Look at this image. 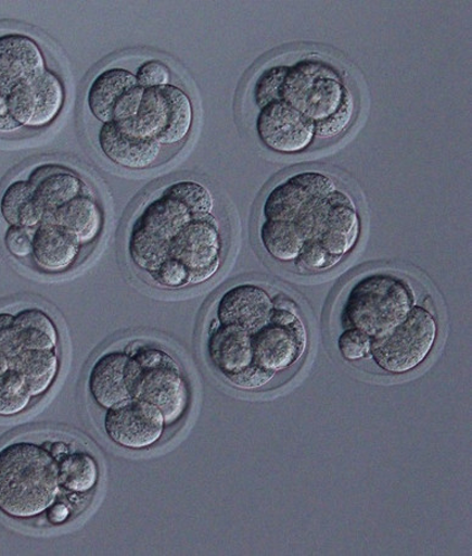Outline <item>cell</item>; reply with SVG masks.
I'll return each mask as SVG.
<instances>
[{"label":"cell","instance_id":"obj_22","mask_svg":"<svg viewBox=\"0 0 472 556\" xmlns=\"http://www.w3.org/2000/svg\"><path fill=\"white\" fill-rule=\"evenodd\" d=\"M28 181L35 186L46 216L84 194L87 188L77 174L60 165H42L35 168Z\"/></svg>","mask_w":472,"mask_h":556},{"label":"cell","instance_id":"obj_26","mask_svg":"<svg viewBox=\"0 0 472 556\" xmlns=\"http://www.w3.org/2000/svg\"><path fill=\"white\" fill-rule=\"evenodd\" d=\"M11 369L24 377L33 397L39 399L51 390L61 361L55 351H24L11 361Z\"/></svg>","mask_w":472,"mask_h":556},{"label":"cell","instance_id":"obj_6","mask_svg":"<svg viewBox=\"0 0 472 556\" xmlns=\"http://www.w3.org/2000/svg\"><path fill=\"white\" fill-rule=\"evenodd\" d=\"M133 357L139 364L133 399L155 405L163 413L166 427L175 426L184 417L191 402L181 367L163 349H141Z\"/></svg>","mask_w":472,"mask_h":556},{"label":"cell","instance_id":"obj_25","mask_svg":"<svg viewBox=\"0 0 472 556\" xmlns=\"http://www.w3.org/2000/svg\"><path fill=\"white\" fill-rule=\"evenodd\" d=\"M13 336L21 352L55 351L60 343L53 319L37 307L24 308L14 315Z\"/></svg>","mask_w":472,"mask_h":556},{"label":"cell","instance_id":"obj_39","mask_svg":"<svg viewBox=\"0 0 472 556\" xmlns=\"http://www.w3.org/2000/svg\"><path fill=\"white\" fill-rule=\"evenodd\" d=\"M13 323L14 315L0 313V351L9 357V361L22 353L14 341Z\"/></svg>","mask_w":472,"mask_h":556},{"label":"cell","instance_id":"obj_32","mask_svg":"<svg viewBox=\"0 0 472 556\" xmlns=\"http://www.w3.org/2000/svg\"><path fill=\"white\" fill-rule=\"evenodd\" d=\"M343 261L329 254L319 243H306L295 266L302 271L320 273L333 269Z\"/></svg>","mask_w":472,"mask_h":556},{"label":"cell","instance_id":"obj_34","mask_svg":"<svg viewBox=\"0 0 472 556\" xmlns=\"http://www.w3.org/2000/svg\"><path fill=\"white\" fill-rule=\"evenodd\" d=\"M286 67L279 65V67L270 68L261 74V77L256 84L254 89V98H256L257 105L261 109L273 101H279V93L281 89L283 74Z\"/></svg>","mask_w":472,"mask_h":556},{"label":"cell","instance_id":"obj_5","mask_svg":"<svg viewBox=\"0 0 472 556\" xmlns=\"http://www.w3.org/2000/svg\"><path fill=\"white\" fill-rule=\"evenodd\" d=\"M193 216L183 204L164 194L149 203L130 231L129 254L135 265L153 275L169 258L177 235Z\"/></svg>","mask_w":472,"mask_h":556},{"label":"cell","instance_id":"obj_17","mask_svg":"<svg viewBox=\"0 0 472 556\" xmlns=\"http://www.w3.org/2000/svg\"><path fill=\"white\" fill-rule=\"evenodd\" d=\"M102 153L113 164L129 169H145L156 163L162 147L154 139L145 138L129 122L103 125L99 136Z\"/></svg>","mask_w":472,"mask_h":556},{"label":"cell","instance_id":"obj_36","mask_svg":"<svg viewBox=\"0 0 472 556\" xmlns=\"http://www.w3.org/2000/svg\"><path fill=\"white\" fill-rule=\"evenodd\" d=\"M157 285L168 289H182L191 286L189 273L181 262L167 258L153 275H150Z\"/></svg>","mask_w":472,"mask_h":556},{"label":"cell","instance_id":"obj_12","mask_svg":"<svg viewBox=\"0 0 472 556\" xmlns=\"http://www.w3.org/2000/svg\"><path fill=\"white\" fill-rule=\"evenodd\" d=\"M144 90L135 74L119 68L107 70L90 85L89 109L103 125L133 121Z\"/></svg>","mask_w":472,"mask_h":556},{"label":"cell","instance_id":"obj_29","mask_svg":"<svg viewBox=\"0 0 472 556\" xmlns=\"http://www.w3.org/2000/svg\"><path fill=\"white\" fill-rule=\"evenodd\" d=\"M34 397L24 377L11 369L0 376V417L12 418L24 413Z\"/></svg>","mask_w":472,"mask_h":556},{"label":"cell","instance_id":"obj_3","mask_svg":"<svg viewBox=\"0 0 472 556\" xmlns=\"http://www.w3.org/2000/svg\"><path fill=\"white\" fill-rule=\"evenodd\" d=\"M412 307L413 292L408 282L391 273H371L348 292L343 323L375 341L401 324Z\"/></svg>","mask_w":472,"mask_h":556},{"label":"cell","instance_id":"obj_8","mask_svg":"<svg viewBox=\"0 0 472 556\" xmlns=\"http://www.w3.org/2000/svg\"><path fill=\"white\" fill-rule=\"evenodd\" d=\"M193 116L191 99L169 84L145 89L137 117L128 122L139 135L156 140L160 146H176L191 134Z\"/></svg>","mask_w":472,"mask_h":556},{"label":"cell","instance_id":"obj_10","mask_svg":"<svg viewBox=\"0 0 472 556\" xmlns=\"http://www.w3.org/2000/svg\"><path fill=\"white\" fill-rule=\"evenodd\" d=\"M224 241L220 225L213 214L194 215L177 235L169 258L182 263L189 273L191 286L204 285L219 271Z\"/></svg>","mask_w":472,"mask_h":556},{"label":"cell","instance_id":"obj_14","mask_svg":"<svg viewBox=\"0 0 472 556\" xmlns=\"http://www.w3.org/2000/svg\"><path fill=\"white\" fill-rule=\"evenodd\" d=\"M8 105L12 116L22 127L42 128L59 117L64 105L63 84L53 72L18 85L9 92Z\"/></svg>","mask_w":472,"mask_h":556},{"label":"cell","instance_id":"obj_11","mask_svg":"<svg viewBox=\"0 0 472 556\" xmlns=\"http://www.w3.org/2000/svg\"><path fill=\"white\" fill-rule=\"evenodd\" d=\"M103 427L113 444L139 451L156 445L164 435L166 424L155 405L130 399L107 409Z\"/></svg>","mask_w":472,"mask_h":556},{"label":"cell","instance_id":"obj_42","mask_svg":"<svg viewBox=\"0 0 472 556\" xmlns=\"http://www.w3.org/2000/svg\"><path fill=\"white\" fill-rule=\"evenodd\" d=\"M69 454V447L65 444H63V442H55V444L52 445V448H51V455L55 458V459H59L60 457H64V456H67Z\"/></svg>","mask_w":472,"mask_h":556},{"label":"cell","instance_id":"obj_33","mask_svg":"<svg viewBox=\"0 0 472 556\" xmlns=\"http://www.w3.org/2000/svg\"><path fill=\"white\" fill-rule=\"evenodd\" d=\"M354 113L355 101L352 92L335 115L316 125V137L332 139L344 134L348 126L352 125Z\"/></svg>","mask_w":472,"mask_h":556},{"label":"cell","instance_id":"obj_15","mask_svg":"<svg viewBox=\"0 0 472 556\" xmlns=\"http://www.w3.org/2000/svg\"><path fill=\"white\" fill-rule=\"evenodd\" d=\"M139 364L123 352H109L91 367L89 391L94 403L103 409L133 399Z\"/></svg>","mask_w":472,"mask_h":556},{"label":"cell","instance_id":"obj_2","mask_svg":"<svg viewBox=\"0 0 472 556\" xmlns=\"http://www.w3.org/2000/svg\"><path fill=\"white\" fill-rule=\"evenodd\" d=\"M339 191L326 174L298 173L272 188L264 202V219L288 223L305 244L319 243Z\"/></svg>","mask_w":472,"mask_h":556},{"label":"cell","instance_id":"obj_4","mask_svg":"<svg viewBox=\"0 0 472 556\" xmlns=\"http://www.w3.org/2000/svg\"><path fill=\"white\" fill-rule=\"evenodd\" d=\"M350 93L332 65L305 60L286 67L279 101L289 103L317 125L335 115Z\"/></svg>","mask_w":472,"mask_h":556},{"label":"cell","instance_id":"obj_13","mask_svg":"<svg viewBox=\"0 0 472 556\" xmlns=\"http://www.w3.org/2000/svg\"><path fill=\"white\" fill-rule=\"evenodd\" d=\"M257 131L261 143L271 152L285 155L304 153L316 138L314 122L283 101L260 109Z\"/></svg>","mask_w":472,"mask_h":556},{"label":"cell","instance_id":"obj_30","mask_svg":"<svg viewBox=\"0 0 472 556\" xmlns=\"http://www.w3.org/2000/svg\"><path fill=\"white\" fill-rule=\"evenodd\" d=\"M183 204L192 215L212 214L215 202L207 188L194 181H181L168 186L163 193Z\"/></svg>","mask_w":472,"mask_h":556},{"label":"cell","instance_id":"obj_23","mask_svg":"<svg viewBox=\"0 0 472 556\" xmlns=\"http://www.w3.org/2000/svg\"><path fill=\"white\" fill-rule=\"evenodd\" d=\"M44 222L59 225L82 247L100 237L103 228V213L93 198L81 194L53 214L47 215Z\"/></svg>","mask_w":472,"mask_h":556},{"label":"cell","instance_id":"obj_19","mask_svg":"<svg viewBox=\"0 0 472 556\" xmlns=\"http://www.w3.org/2000/svg\"><path fill=\"white\" fill-rule=\"evenodd\" d=\"M80 251V244L52 222H43L34 230L31 256L36 267L44 273L59 275L69 270Z\"/></svg>","mask_w":472,"mask_h":556},{"label":"cell","instance_id":"obj_9","mask_svg":"<svg viewBox=\"0 0 472 556\" xmlns=\"http://www.w3.org/2000/svg\"><path fill=\"white\" fill-rule=\"evenodd\" d=\"M254 364L273 374L297 364L307 348V331L296 309L273 307L269 323L252 334Z\"/></svg>","mask_w":472,"mask_h":556},{"label":"cell","instance_id":"obj_43","mask_svg":"<svg viewBox=\"0 0 472 556\" xmlns=\"http://www.w3.org/2000/svg\"><path fill=\"white\" fill-rule=\"evenodd\" d=\"M8 370H11V361L0 351V376H3Z\"/></svg>","mask_w":472,"mask_h":556},{"label":"cell","instance_id":"obj_37","mask_svg":"<svg viewBox=\"0 0 472 556\" xmlns=\"http://www.w3.org/2000/svg\"><path fill=\"white\" fill-rule=\"evenodd\" d=\"M34 231L22 226H9L4 243L9 253L17 260H25L33 254Z\"/></svg>","mask_w":472,"mask_h":556},{"label":"cell","instance_id":"obj_41","mask_svg":"<svg viewBox=\"0 0 472 556\" xmlns=\"http://www.w3.org/2000/svg\"><path fill=\"white\" fill-rule=\"evenodd\" d=\"M46 513L47 518H49V521L53 525H62L67 522L72 515L71 507L62 503H54Z\"/></svg>","mask_w":472,"mask_h":556},{"label":"cell","instance_id":"obj_1","mask_svg":"<svg viewBox=\"0 0 472 556\" xmlns=\"http://www.w3.org/2000/svg\"><path fill=\"white\" fill-rule=\"evenodd\" d=\"M59 460L44 447L16 441L0 448V513L30 520L49 510L60 493Z\"/></svg>","mask_w":472,"mask_h":556},{"label":"cell","instance_id":"obj_7","mask_svg":"<svg viewBox=\"0 0 472 556\" xmlns=\"http://www.w3.org/2000/svg\"><path fill=\"white\" fill-rule=\"evenodd\" d=\"M438 324L429 309L413 306L390 334L375 339L371 356L380 369L392 375L408 374L426 362L437 342Z\"/></svg>","mask_w":472,"mask_h":556},{"label":"cell","instance_id":"obj_16","mask_svg":"<svg viewBox=\"0 0 472 556\" xmlns=\"http://www.w3.org/2000/svg\"><path fill=\"white\" fill-rule=\"evenodd\" d=\"M46 72L43 53L31 37L23 34L0 36V93L30 83Z\"/></svg>","mask_w":472,"mask_h":556},{"label":"cell","instance_id":"obj_18","mask_svg":"<svg viewBox=\"0 0 472 556\" xmlns=\"http://www.w3.org/2000/svg\"><path fill=\"white\" fill-rule=\"evenodd\" d=\"M273 301L266 289L241 285L225 292L217 304L216 316L222 326H235L250 333L269 323Z\"/></svg>","mask_w":472,"mask_h":556},{"label":"cell","instance_id":"obj_28","mask_svg":"<svg viewBox=\"0 0 472 556\" xmlns=\"http://www.w3.org/2000/svg\"><path fill=\"white\" fill-rule=\"evenodd\" d=\"M263 248L272 260L295 263L301 256L305 242L288 223L264 219L260 226Z\"/></svg>","mask_w":472,"mask_h":556},{"label":"cell","instance_id":"obj_35","mask_svg":"<svg viewBox=\"0 0 472 556\" xmlns=\"http://www.w3.org/2000/svg\"><path fill=\"white\" fill-rule=\"evenodd\" d=\"M276 374L264 370L256 364L245 367L244 370L225 377L232 388L242 391H256L267 386Z\"/></svg>","mask_w":472,"mask_h":556},{"label":"cell","instance_id":"obj_24","mask_svg":"<svg viewBox=\"0 0 472 556\" xmlns=\"http://www.w3.org/2000/svg\"><path fill=\"white\" fill-rule=\"evenodd\" d=\"M0 214L9 226L36 229L46 218V211L30 181L17 180L5 188L0 200Z\"/></svg>","mask_w":472,"mask_h":556},{"label":"cell","instance_id":"obj_40","mask_svg":"<svg viewBox=\"0 0 472 556\" xmlns=\"http://www.w3.org/2000/svg\"><path fill=\"white\" fill-rule=\"evenodd\" d=\"M22 126L12 116L11 110H9L7 97L0 93V131L9 134V131H15L21 129Z\"/></svg>","mask_w":472,"mask_h":556},{"label":"cell","instance_id":"obj_20","mask_svg":"<svg viewBox=\"0 0 472 556\" xmlns=\"http://www.w3.org/2000/svg\"><path fill=\"white\" fill-rule=\"evenodd\" d=\"M360 237L361 219L353 198L340 190L330 208L319 244L332 256L344 260L354 251Z\"/></svg>","mask_w":472,"mask_h":556},{"label":"cell","instance_id":"obj_31","mask_svg":"<svg viewBox=\"0 0 472 556\" xmlns=\"http://www.w3.org/2000/svg\"><path fill=\"white\" fill-rule=\"evenodd\" d=\"M372 338L358 329L347 328L337 339L340 354L347 362H358L371 355Z\"/></svg>","mask_w":472,"mask_h":556},{"label":"cell","instance_id":"obj_38","mask_svg":"<svg viewBox=\"0 0 472 556\" xmlns=\"http://www.w3.org/2000/svg\"><path fill=\"white\" fill-rule=\"evenodd\" d=\"M140 87L144 89L166 87L171 81V71L163 62H145L136 75Z\"/></svg>","mask_w":472,"mask_h":556},{"label":"cell","instance_id":"obj_21","mask_svg":"<svg viewBox=\"0 0 472 556\" xmlns=\"http://www.w3.org/2000/svg\"><path fill=\"white\" fill-rule=\"evenodd\" d=\"M207 354L222 377L240 372L254 364L252 333L235 326L219 324L207 341Z\"/></svg>","mask_w":472,"mask_h":556},{"label":"cell","instance_id":"obj_27","mask_svg":"<svg viewBox=\"0 0 472 556\" xmlns=\"http://www.w3.org/2000/svg\"><path fill=\"white\" fill-rule=\"evenodd\" d=\"M59 479L60 485L71 493H89L99 483L98 462L85 452L68 454L59 462Z\"/></svg>","mask_w":472,"mask_h":556}]
</instances>
